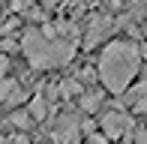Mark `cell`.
Segmentation results:
<instances>
[{
  "instance_id": "cell-1",
  "label": "cell",
  "mask_w": 147,
  "mask_h": 144,
  "mask_svg": "<svg viewBox=\"0 0 147 144\" xmlns=\"http://www.w3.org/2000/svg\"><path fill=\"white\" fill-rule=\"evenodd\" d=\"M138 66H141V48L129 39H114L99 54V78L105 90L114 96L129 90L132 78L138 75Z\"/></svg>"
},
{
  "instance_id": "cell-2",
  "label": "cell",
  "mask_w": 147,
  "mask_h": 144,
  "mask_svg": "<svg viewBox=\"0 0 147 144\" xmlns=\"http://www.w3.org/2000/svg\"><path fill=\"white\" fill-rule=\"evenodd\" d=\"M21 51L27 57V63L33 69H57L66 66L75 54V45L69 39H57V36H45L42 30H27L21 36Z\"/></svg>"
},
{
  "instance_id": "cell-3",
  "label": "cell",
  "mask_w": 147,
  "mask_h": 144,
  "mask_svg": "<svg viewBox=\"0 0 147 144\" xmlns=\"http://www.w3.org/2000/svg\"><path fill=\"white\" fill-rule=\"evenodd\" d=\"M48 132H51V141L54 144H78V138H81V123H78L75 114H60L57 123Z\"/></svg>"
},
{
  "instance_id": "cell-4",
  "label": "cell",
  "mask_w": 147,
  "mask_h": 144,
  "mask_svg": "<svg viewBox=\"0 0 147 144\" xmlns=\"http://www.w3.org/2000/svg\"><path fill=\"white\" fill-rule=\"evenodd\" d=\"M102 135L105 138H123L126 132L132 129V120H129V114L126 111H120V108H108L102 114Z\"/></svg>"
},
{
  "instance_id": "cell-5",
  "label": "cell",
  "mask_w": 147,
  "mask_h": 144,
  "mask_svg": "<svg viewBox=\"0 0 147 144\" xmlns=\"http://www.w3.org/2000/svg\"><path fill=\"white\" fill-rule=\"evenodd\" d=\"M111 27H114V24H111V18H105V15L93 18V21L87 24V36H84V45H87V48H93V45H96L99 39H102L105 33H108Z\"/></svg>"
},
{
  "instance_id": "cell-6",
  "label": "cell",
  "mask_w": 147,
  "mask_h": 144,
  "mask_svg": "<svg viewBox=\"0 0 147 144\" xmlns=\"http://www.w3.org/2000/svg\"><path fill=\"white\" fill-rule=\"evenodd\" d=\"M99 105H102V93H96V90H84L81 93V111L84 114H96Z\"/></svg>"
},
{
  "instance_id": "cell-7",
  "label": "cell",
  "mask_w": 147,
  "mask_h": 144,
  "mask_svg": "<svg viewBox=\"0 0 147 144\" xmlns=\"http://www.w3.org/2000/svg\"><path fill=\"white\" fill-rule=\"evenodd\" d=\"M27 114L33 117V120H45V117H48V99H45V96H33Z\"/></svg>"
},
{
  "instance_id": "cell-8",
  "label": "cell",
  "mask_w": 147,
  "mask_h": 144,
  "mask_svg": "<svg viewBox=\"0 0 147 144\" xmlns=\"http://www.w3.org/2000/svg\"><path fill=\"white\" fill-rule=\"evenodd\" d=\"M141 99H147V81L144 84H138V87H132V90H126V96H123V102L126 105H135V102H141Z\"/></svg>"
},
{
  "instance_id": "cell-9",
  "label": "cell",
  "mask_w": 147,
  "mask_h": 144,
  "mask_svg": "<svg viewBox=\"0 0 147 144\" xmlns=\"http://www.w3.org/2000/svg\"><path fill=\"white\" fill-rule=\"evenodd\" d=\"M57 93H60V96L81 93V81H78V78H66V81H60V84H57Z\"/></svg>"
},
{
  "instance_id": "cell-10",
  "label": "cell",
  "mask_w": 147,
  "mask_h": 144,
  "mask_svg": "<svg viewBox=\"0 0 147 144\" xmlns=\"http://www.w3.org/2000/svg\"><path fill=\"white\" fill-rule=\"evenodd\" d=\"M9 120H12V126H15V129H30L33 117L27 114V111H12V114H9Z\"/></svg>"
},
{
  "instance_id": "cell-11",
  "label": "cell",
  "mask_w": 147,
  "mask_h": 144,
  "mask_svg": "<svg viewBox=\"0 0 147 144\" xmlns=\"http://www.w3.org/2000/svg\"><path fill=\"white\" fill-rule=\"evenodd\" d=\"M15 90H18V84L12 78H0V102H9Z\"/></svg>"
},
{
  "instance_id": "cell-12",
  "label": "cell",
  "mask_w": 147,
  "mask_h": 144,
  "mask_svg": "<svg viewBox=\"0 0 147 144\" xmlns=\"http://www.w3.org/2000/svg\"><path fill=\"white\" fill-rule=\"evenodd\" d=\"M135 144H147V126H138L135 129Z\"/></svg>"
},
{
  "instance_id": "cell-13",
  "label": "cell",
  "mask_w": 147,
  "mask_h": 144,
  "mask_svg": "<svg viewBox=\"0 0 147 144\" xmlns=\"http://www.w3.org/2000/svg\"><path fill=\"white\" fill-rule=\"evenodd\" d=\"M93 75H96V69H93V66H84V69H81V81H90Z\"/></svg>"
},
{
  "instance_id": "cell-14",
  "label": "cell",
  "mask_w": 147,
  "mask_h": 144,
  "mask_svg": "<svg viewBox=\"0 0 147 144\" xmlns=\"http://www.w3.org/2000/svg\"><path fill=\"white\" fill-rule=\"evenodd\" d=\"M87 141H90V144H105L108 138H105V135H96V132H90V135H87Z\"/></svg>"
},
{
  "instance_id": "cell-15",
  "label": "cell",
  "mask_w": 147,
  "mask_h": 144,
  "mask_svg": "<svg viewBox=\"0 0 147 144\" xmlns=\"http://www.w3.org/2000/svg\"><path fill=\"white\" fill-rule=\"evenodd\" d=\"M9 69V60H6V57H0V72H6Z\"/></svg>"
},
{
  "instance_id": "cell-16",
  "label": "cell",
  "mask_w": 147,
  "mask_h": 144,
  "mask_svg": "<svg viewBox=\"0 0 147 144\" xmlns=\"http://www.w3.org/2000/svg\"><path fill=\"white\" fill-rule=\"evenodd\" d=\"M144 36H147V24H144Z\"/></svg>"
}]
</instances>
